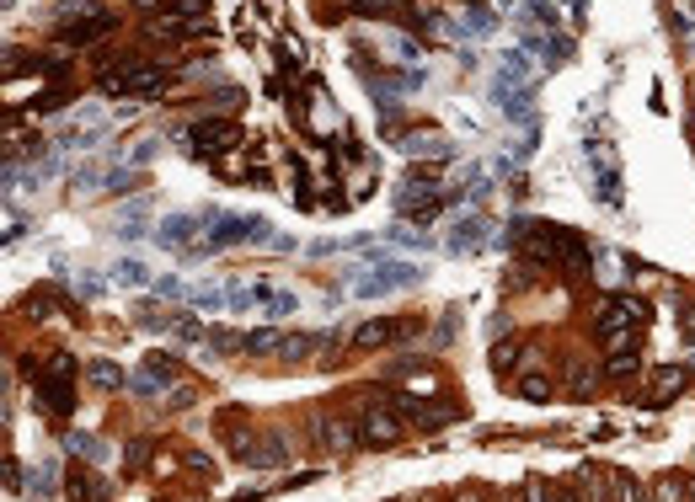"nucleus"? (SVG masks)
Wrapping results in <instances>:
<instances>
[{
  "label": "nucleus",
  "instance_id": "nucleus-1",
  "mask_svg": "<svg viewBox=\"0 0 695 502\" xmlns=\"http://www.w3.org/2000/svg\"><path fill=\"white\" fill-rule=\"evenodd\" d=\"M107 97H123V92H134V97H156L161 86H166V70L161 65H145V59H118V65H107L97 81Z\"/></svg>",
  "mask_w": 695,
  "mask_h": 502
},
{
  "label": "nucleus",
  "instance_id": "nucleus-2",
  "mask_svg": "<svg viewBox=\"0 0 695 502\" xmlns=\"http://www.w3.org/2000/svg\"><path fill=\"white\" fill-rule=\"evenodd\" d=\"M38 406L54 411V417H70L76 411V364L65 353H54L43 364V380H38Z\"/></svg>",
  "mask_w": 695,
  "mask_h": 502
},
{
  "label": "nucleus",
  "instance_id": "nucleus-3",
  "mask_svg": "<svg viewBox=\"0 0 695 502\" xmlns=\"http://www.w3.org/2000/svg\"><path fill=\"white\" fill-rule=\"evenodd\" d=\"M236 145H241V123H230V118H199L188 128V150L203 155V161H214V155H225Z\"/></svg>",
  "mask_w": 695,
  "mask_h": 502
},
{
  "label": "nucleus",
  "instance_id": "nucleus-4",
  "mask_svg": "<svg viewBox=\"0 0 695 502\" xmlns=\"http://www.w3.org/2000/svg\"><path fill=\"white\" fill-rule=\"evenodd\" d=\"M439 203H444V188L433 182V172H417V177H406L397 188V208L406 219H433Z\"/></svg>",
  "mask_w": 695,
  "mask_h": 502
},
{
  "label": "nucleus",
  "instance_id": "nucleus-5",
  "mask_svg": "<svg viewBox=\"0 0 695 502\" xmlns=\"http://www.w3.org/2000/svg\"><path fill=\"white\" fill-rule=\"evenodd\" d=\"M589 177H594V193L604 208H620V166H615V150L610 145H589Z\"/></svg>",
  "mask_w": 695,
  "mask_h": 502
},
{
  "label": "nucleus",
  "instance_id": "nucleus-6",
  "mask_svg": "<svg viewBox=\"0 0 695 502\" xmlns=\"http://www.w3.org/2000/svg\"><path fill=\"white\" fill-rule=\"evenodd\" d=\"M423 284V268H406V262H386V268H375V273H364L353 289L370 300V295H391V289H417Z\"/></svg>",
  "mask_w": 695,
  "mask_h": 502
},
{
  "label": "nucleus",
  "instance_id": "nucleus-7",
  "mask_svg": "<svg viewBox=\"0 0 695 502\" xmlns=\"http://www.w3.org/2000/svg\"><path fill=\"white\" fill-rule=\"evenodd\" d=\"M359 438H364V444H375V449L397 444V438H401V411L391 401H375L364 417H359Z\"/></svg>",
  "mask_w": 695,
  "mask_h": 502
},
{
  "label": "nucleus",
  "instance_id": "nucleus-8",
  "mask_svg": "<svg viewBox=\"0 0 695 502\" xmlns=\"http://www.w3.org/2000/svg\"><path fill=\"white\" fill-rule=\"evenodd\" d=\"M482 241H493V214H466L460 225H450L444 251H450V257H471Z\"/></svg>",
  "mask_w": 695,
  "mask_h": 502
},
{
  "label": "nucleus",
  "instance_id": "nucleus-9",
  "mask_svg": "<svg viewBox=\"0 0 695 502\" xmlns=\"http://www.w3.org/2000/svg\"><path fill=\"white\" fill-rule=\"evenodd\" d=\"M493 101L508 112V118H519V123H530V107H535V81H519V75H497L493 81Z\"/></svg>",
  "mask_w": 695,
  "mask_h": 502
},
{
  "label": "nucleus",
  "instance_id": "nucleus-10",
  "mask_svg": "<svg viewBox=\"0 0 695 502\" xmlns=\"http://www.w3.org/2000/svg\"><path fill=\"white\" fill-rule=\"evenodd\" d=\"M406 331H412L406 315H375V321H359V326H353V348H391Z\"/></svg>",
  "mask_w": 695,
  "mask_h": 502
},
{
  "label": "nucleus",
  "instance_id": "nucleus-11",
  "mask_svg": "<svg viewBox=\"0 0 695 502\" xmlns=\"http://www.w3.org/2000/svg\"><path fill=\"white\" fill-rule=\"evenodd\" d=\"M241 241H273L268 219H214L209 225V246H241Z\"/></svg>",
  "mask_w": 695,
  "mask_h": 502
},
{
  "label": "nucleus",
  "instance_id": "nucleus-12",
  "mask_svg": "<svg viewBox=\"0 0 695 502\" xmlns=\"http://www.w3.org/2000/svg\"><path fill=\"white\" fill-rule=\"evenodd\" d=\"M118 27V16L112 11H92V16H81V22H65V32H59V43L65 48H86V43H97Z\"/></svg>",
  "mask_w": 695,
  "mask_h": 502
},
{
  "label": "nucleus",
  "instance_id": "nucleus-13",
  "mask_svg": "<svg viewBox=\"0 0 695 502\" xmlns=\"http://www.w3.org/2000/svg\"><path fill=\"white\" fill-rule=\"evenodd\" d=\"M316 444L332 449V454H348V449H359L364 438H359V422H348V417H321V422H316Z\"/></svg>",
  "mask_w": 695,
  "mask_h": 502
},
{
  "label": "nucleus",
  "instance_id": "nucleus-14",
  "mask_svg": "<svg viewBox=\"0 0 695 502\" xmlns=\"http://www.w3.org/2000/svg\"><path fill=\"white\" fill-rule=\"evenodd\" d=\"M172 374H177V364H172V358H156V353H150V358H145V369L134 374V385H129V391L150 401V396H161V391L172 385Z\"/></svg>",
  "mask_w": 695,
  "mask_h": 502
},
{
  "label": "nucleus",
  "instance_id": "nucleus-15",
  "mask_svg": "<svg viewBox=\"0 0 695 502\" xmlns=\"http://www.w3.org/2000/svg\"><path fill=\"white\" fill-rule=\"evenodd\" d=\"M199 230H203V214H166V219L156 225V246L172 251V246H183V241L199 235Z\"/></svg>",
  "mask_w": 695,
  "mask_h": 502
},
{
  "label": "nucleus",
  "instance_id": "nucleus-16",
  "mask_svg": "<svg viewBox=\"0 0 695 502\" xmlns=\"http://www.w3.org/2000/svg\"><path fill=\"white\" fill-rule=\"evenodd\" d=\"M691 385V374L680 369V364H664L658 374H653V385H647V396H642V406H664V401H674L680 391Z\"/></svg>",
  "mask_w": 695,
  "mask_h": 502
},
{
  "label": "nucleus",
  "instance_id": "nucleus-17",
  "mask_svg": "<svg viewBox=\"0 0 695 502\" xmlns=\"http://www.w3.org/2000/svg\"><path fill=\"white\" fill-rule=\"evenodd\" d=\"M573 492H584L589 502H615V476H604L599 465H578L573 471Z\"/></svg>",
  "mask_w": 695,
  "mask_h": 502
},
{
  "label": "nucleus",
  "instance_id": "nucleus-18",
  "mask_svg": "<svg viewBox=\"0 0 695 502\" xmlns=\"http://www.w3.org/2000/svg\"><path fill=\"white\" fill-rule=\"evenodd\" d=\"M246 465H252V471H279V465H290V438H284V433H263Z\"/></svg>",
  "mask_w": 695,
  "mask_h": 502
},
{
  "label": "nucleus",
  "instance_id": "nucleus-19",
  "mask_svg": "<svg viewBox=\"0 0 695 502\" xmlns=\"http://www.w3.org/2000/svg\"><path fill=\"white\" fill-rule=\"evenodd\" d=\"M65 498H70V502H107V481H102V476H92V471H70Z\"/></svg>",
  "mask_w": 695,
  "mask_h": 502
},
{
  "label": "nucleus",
  "instance_id": "nucleus-20",
  "mask_svg": "<svg viewBox=\"0 0 695 502\" xmlns=\"http://www.w3.org/2000/svg\"><path fill=\"white\" fill-rule=\"evenodd\" d=\"M257 304H263L268 315H295L299 295H295V289H279V284H263V289H257Z\"/></svg>",
  "mask_w": 695,
  "mask_h": 502
},
{
  "label": "nucleus",
  "instance_id": "nucleus-21",
  "mask_svg": "<svg viewBox=\"0 0 695 502\" xmlns=\"http://www.w3.org/2000/svg\"><path fill=\"white\" fill-rule=\"evenodd\" d=\"M524 48H530V54H540L546 65H562V59L573 54V43H567L562 32H546V38H524Z\"/></svg>",
  "mask_w": 695,
  "mask_h": 502
},
{
  "label": "nucleus",
  "instance_id": "nucleus-22",
  "mask_svg": "<svg viewBox=\"0 0 695 502\" xmlns=\"http://www.w3.org/2000/svg\"><path fill=\"white\" fill-rule=\"evenodd\" d=\"M401 150H406V155H433V161L455 155V145H450V139H439V134H406V139H401Z\"/></svg>",
  "mask_w": 695,
  "mask_h": 502
},
{
  "label": "nucleus",
  "instance_id": "nucleus-23",
  "mask_svg": "<svg viewBox=\"0 0 695 502\" xmlns=\"http://www.w3.org/2000/svg\"><path fill=\"white\" fill-rule=\"evenodd\" d=\"M524 502H578V492H573V487H557V481L530 476V481H524Z\"/></svg>",
  "mask_w": 695,
  "mask_h": 502
},
{
  "label": "nucleus",
  "instance_id": "nucleus-24",
  "mask_svg": "<svg viewBox=\"0 0 695 502\" xmlns=\"http://www.w3.org/2000/svg\"><path fill=\"white\" fill-rule=\"evenodd\" d=\"M112 284H123V289H145V284H156V278H150V268H145L139 257H123V262H112Z\"/></svg>",
  "mask_w": 695,
  "mask_h": 502
},
{
  "label": "nucleus",
  "instance_id": "nucleus-25",
  "mask_svg": "<svg viewBox=\"0 0 695 502\" xmlns=\"http://www.w3.org/2000/svg\"><path fill=\"white\" fill-rule=\"evenodd\" d=\"M279 348H284V337H279L273 326H263V331L241 337V353H252V358H279Z\"/></svg>",
  "mask_w": 695,
  "mask_h": 502
},
{
  "label": "nucleus",
  "instance_id": "nucleus-26",
  "mask_svg": "<svg viewBox=\"0 0 695 502\" xmlns=\"http://www.w3.org/2000/svg\"><path fill=\"white\" fill-rule=\"evenodd\" d=\"M86 380H92L97 391H123V369H118V364H107V358L86 364Z\"/></svg>",
  "mask_w": 695,
  "mask_h": 502
},
{
  "label": "nucleus",
  "instance_id": "nucleus-27",
  "mask_svg": "<svg viewBox=\"0 0 695 502\" xmlns=\"http://www.w3.org/2000/svg\"><path fill=\"white\" fill-rule=\"evenodd\" d=\"M637 369H642V353H637V348L610 353V380H626V374H637Z\"/></svg>",
  "mask_w": 695,
  "mask_h": 502
},
{
  "label": "nucleus",
  "instance_id": "nucleus-28",
  "mask_svg": "<svg viewBox=\"0 0 695 502\" xmlns=\"http://www.w3.org/2000/svg\"><path fill=\"white\" fill-rule=\"evenodd\" d=\"M65 449H70V454H86V460H102V454H107L92 433H65Z\"/></svg>",
  "mask_w": 695,
  "mask_h": 502
},
{
  "label": "nucleus",
  "instance_id": "nucleus-29",
  "mask_svg": "<svg viewBox=\"0 0 695 502\" xmlns=\"http://www.w3.org/2000/svg\"><path fill=\"white\" fill-rule=\"evenodd\" d=\"M519 348H524L519 337H508V342H497V348H493V369H497V374H508V369L519 364Z\"/></svg>",
  "mask_w": 695,
  "mask_h": 502
},
{
  "label": "nucleus",
  "instance_id": "nucleus-30",
  "mask_svg": "<svg viewBox=\"0 0 695 502\" xmlns=\"http://www.w3.org/2000/svg\"><path fill=\"white\" fill-rule=\"evenodd\" d=\"M252 449H257V433H252V427H230V454H236L241 465L252 460Z\"/></svg>",
  "mask_w": 695,
  "mask_h": 502
},
{
  "label": "nucleus",
  "instance_id": "nucleus-31",
  "mask_svg": "<svg viewBox=\"0 0 695 502\" xmlns=\"http://www.w3.org/2000/svg\"><path fill=\"white\" fill-rule=\"evenodd\" d=\"M225 304L241 315V310H252V304H257V289H246V284H225Z\"/></svg>",
  "mask_w": 695,
  "mask_h": 502
},
{
  "label": "nucleus",
  "instance_id": "nucleus-32",
  "mask_svg": "<svg viewBox=\"0 0 695 502\" xmlns=\"http://www.w3.org/2000/svg\"><path fill=\"white\" fill-rule=\"evenodd\" d=\"M455 326H460V321H455V310H444V321L433 326V337H428V348H450V342H455Z\"/></svg>",
  "mask_w": 695,
  "mask_h": 502
},
{
  "label": "nucleus",
  "instance_id": "nucleus-33",
  "mask_svg": "<svg viewBox=\"0 0 695 502\" xmlns=\"http://www.w3.org/2000/svg\"><path fill=\"white\" fill-rule=\"evenodd\" d=\"M615 502H647V498H642V487H637V476L615 471Z\"/></svg>",
  "mask_w": 695,
  "mask_h": 502
},
{
  "label": "nucleus",
  "instance_id": "nucleus-34",
  "mask_svg": "<svg viewBox=\"0 0 695 502\" xmlns=\"http://www.w3.org/2000/svg\"><path fill=\"white\" fill-rule=\"evenodd\" d=\"M386 235H391L397 246H412V251H423V246H428V235H423V230H406V225H391Z\"/></svg>",
  "mask_w": 695,
  "mask_h": 502
},
{
  "label": "nucleus",
  "instance_id": "nucleus-35",
  "mask_svg": "<svg viewBox=\"0 0 695 502\" xmlns=\"http://www.w3.org/2000/svg\"><path fill=\"white\" fill-rule=\"evenodd\" d=\"M519 396H524V401H546V396H551V385H546L540 374H530V380H519Z\"/></svg>",
  "mask_w": 695,
  "mask_h": 502
},
{
  "label": "nucleus",
  "instance_id": "nucleus-36",
  "mask_svg": "<svg viewBox=\"0 0 695 502\" xmlns=\"http://www.w3.org/2000/svg\"><path fill=\"white\" fill-rule=\"evenodd\" d=\"M685 481H658V502H685Z\"/></svg>",
  "mask_w": 695,
  "mask_h": 502
},
{
  "label": "nucleus",
  "instance_id": "nucleus-37",
  "mask_svg": "<svg viewBox=\"0 0 695 502\" xmlns=\"http://www.w3.org/2000/svg\"><path fill=\"white\" fill-rule=\"evenodd\" d=\"M332 251H343V241H326V235H321V241H310V251H305V257H316V262H321V257H332Z\"/></svg>",
  "mask_w": 695,
  "mask_h": 502
},
{
  "label": "nucleus",
  "instance_id": "nucleus-38",
  "mask_svg": "<svg viewBox=\"0 0 695 502\" xmlns=\"http://www.w3.org/2000/svg\"><path fill=\"white\" fill-rule=\"evenodd\" d=\"M209 0H172V16H203Z\"/></svg>",
  "mask_w": 695,
  "mask_h": 502
},
{
  "label": "nucleus",
  "instance_id": "nucleus-39",
  "mask_svg": "<svg viewBox=\"0 0 695 502\" xmlns=\"http://www.w3.org/2000/svg\"><path fill=\"white\" fill-rule=\"evenodd\" d=\"M680 326H685V337L695 342V304L685 300V295H680Z\"/></svg>",
  "mask_w": 695,
  "mask_h": 502
},
{
  "label": "nucleus",
  "instance_id": "nucleus-40",
  "mask_svg": "<svg viewBox=\"0 0 695 502\" xmlns=\"http://www.w3.org/2000/svg\"><path fill=\"white\" fill-rule=\"evenodd\" d=\"M150 289H156V295H161V300H177V295H183V284H177V278H156V284H150Z\"/></svg>",
  "mask_w": 695,
  "mask_h": 502
},
{
  "label": "nucleus",
  "instance_id": "nucleus-41",
  "mask_svg": "<svg viewBox=\"0 0 695 502\" xmlns=\"http://www.w3.org/2000/svg\"><path fill=\"white\" fill-rule=\"evenodd\" d=\"M156 150H161V139H139V145H134V161H150Z\"/></svg>",
  "mask_w": 695,
  "mask_h": 502
},
{
  "label": "nucleus",
  "instance_id": "nucleus-42",
  "mask_svg": "<svg viewBox=\"0 0 695 502\" xmlns=\"http://www.w3.org/2000/svg\"><path fill=\"white\" fill-rule=\"evenodd\" d=\"M268 246H273V251H279V257H284V251H295L299 241H295V235H273V241H268Z\"/></svg>",
  "mask_w": 695,
  "mask_h": 502
},
{
  "label": "nucleus",
  "instance_id": "nucleus-43",
  "mask_svg": "<svg viewBox=\"0 0 695 502\" xmlns=\"http://www.w3.org/2000/svg\"><path fill=\"white\" fill-rule=\"evenodd\" d=\"M81 11H86V0H65V5H59V16H65V22H70V16H81Z\"/></svg>",
  "mask_w": 695,
  "mask_h": 502
},
{
  "label": "nucleus",
  "instance_id": "nucleus-44",
  "mask_svg": "<svg viewBox=\"0 0 695 502\" xmlns=\"http://www.w3.org/2000/svg\"><path fill=\"white\" fill-rule=\"evenodd\" d=\"M691 5H695V0H691Z\"/></svg>",
  "mask_w": 695,
  "mask_h": 502
}]
</instances>
